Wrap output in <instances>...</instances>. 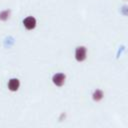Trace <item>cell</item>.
<instances>
[{"label": "cell", "mask_w": 128, "mask_h": 128, "mask_svg": "<svg viewBox=\"0 0 128 128\" xmlns=\"http://www.w3.org/2000/svg\"><path fill=\"white\" fill-rule=\"evenodd\" d=\"M74 57H75V60L78 62L85 61L87 58V48L85 46H78L75 49Z\"/></svg>", "instance_id": "cell-1"}, {"label": "cell", "mask_w": 128, "mask_h": 128, "mask_svg": "<svg viewBox=\"0 0 128 128\" xmlns=\"http://www.w3.org/2000/svg\"><path fill=\"white\" fill-rule=\"evenodd\" d=\"M23 25L27 30H33L36 27V19L33 16H27L23 19Z\"/></svg>", "instance_id": "cell-4"}, {"label": "cell", "mask_w": 128, "mask_h": 128, "mask_svg": "<svg viewBox=\"0 0 128 128\" xmlns=\"http://www.w3.org/2000/svg\"><path fill=\"white\" fill-rule=\"evenodd\" d=\"M20 80L18 78H11L7 82V88L11 92H16L20 88Z\"/></svg>", "instance_id": "cell-3"}, {"label": "cell", "mask_w": 128, "mask_h": 128, "mask_svg": "<svg viewBox=\"0 0 128 128\" xmlns=\"http://www.w3.org/2000/svg\"><path fill=\"white\" fill-rule=\"evenodd\" d=\"M103 98H104V92L101 89H96L92 93V99L95 102H100Z\"/></svg>", "instance_id": "cell-5"}, {"label": "cell", "mask_w": 128, "mask_h": 128, "mask_svg": "<svg viewBox=\"0 0 128 128\" xmlns=\"http://www.w3.org/2000/svg\"><path fill=\"white\" fill-rule=\"evenodd\" d=\"M10 17V10H3L0 12V20L1 21H6Z\"/></svg>", "instance_id": "cell-6"}, {"label": "cell", "mask_w": 128, "mask_h": 128, "mask_svg": "<svg viewBox=\"0 0 128 128\" xmlns=\"http://www.w3.org/2000/svg\"><path fill=\"white\" fill-rule=\"evenodd\" d=\"M65 81H66V75L62 72L55 73L52 77V82L57 87H62L65 84Z\"/></svg>", "instance_id": "cell-2"}]
</instances>
